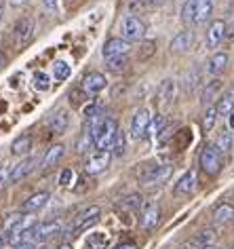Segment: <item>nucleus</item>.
Masks as SVG:
<instances>
[{
    "label": "nucleus",
    "instance_id": "50",
    "mask_svg": "<svg viewBox=\"0 0 234 249\" xmlns=\"http://www.w3.org/2000/svg\"><path fill=\"white\" fill-rule=\"evenodd\" d=\"M4 243H7V239H4V236L0 234V249H2V245H4Z\"/></svg>",
    "mask_w": 234,
    "mask_h": 249
},
{
    "label": "nucleus",
    "instance_id": "27",
    "mask_svg": "<svg viewBox=\"0 0 234 249\" xmlns=\"http://www.w3.org/2000/svg\"><path fill=\"white\" fill-rule=\"evenodd\" d=\"M106 66L112 74H122L129 68V57L122 55V57H114V59H106Z\"/></svg>",
    "mask_w": 234,
    "mask_h": 249
},
{
    "label": "nucleus",
    "instance_id": "15",
    "mask_svg": "<svg viewBox=\"0 0 234 249\" xmlns=\"http://www.w3.org/2000/svg\"><path fill=\"white\" fill-rule=\"evenodd\" d=\"M224 36H226V21L224 19L211 21V26L207 30V45L211 49H215L221 40H224Z\"/></svg>",
    "mask_w": 234,
    "mask_h": 249
},
{
    "label": "nucleus",
    "instance_id": "23",
    "mask_svg": "<svg viewBox=\"0 0 234 249\" xmlns=\"http://www.w3.org/2000/svg\"><path fill=\"white\" fill-rule=\"evenodd\" d=\"M32 148V138L30 135H19L13 144H11V154L13 157H26Z\"/></svg>",
    "mask_w": 234,
    "mask_h": 249
},
{
    "label": "nucleus",
    "instance_id": "16",
    "mask_svg": "<svg viewBox=\"0 0 234 249\" xmlns=\"http://www.w3.org/2000/svg\"><path fill=\"white\" fill-rule=\"evenodd\" d=\"M47 203H49V192L40 190V192H36V195H32L30 198H26V203L21 205V211L23 213H38Z\"/></svg>",
    "mask_w": 234,
    "mask_h": 249
},
{
    "label": "nucleus",
    "instance_id": "18",
    "mask_svg": "<svg viewBox=\"0 0 234 249\" xmlns=\"http://www.w3.org/2000/svg\"><path fill=\"white\" fill-rule=\"evenodd\" d=\"M228 61H230V57H228V53H224V51L211 55V59L207 61V72L211 74V76H219L228 68Z\"/></svg>",
    "mask_w": 234,
    "mask_h": 249
},
{
    "label": "nucleus",
    "instance_id": "41",
    "mask_svg": "<svg viewBox=\"0 0 234 249\" xmlns=\"http://www.w3.org/2000/svg\"><path fill=\"white\" fill-rule=\"evenodd\" d=\"M9 179H11V169L2 165V167H0V190H2L4 186L9 184Z\"/></svg>",
    "mask_w": 234,
    "mask_h": 249
},
{
    "label": "nucleus",
    "instance_id": "48",
    "mask_svg": "<svg viewBox=\"0 0 234 249\" xmlns=\"http://www.w3.org/2000/svg\"><path fill=\"white\" fill-rule=\"evenodd\" d=\"M230 129H232V131H234V112H232V114H230Z\"/></svg>",
    "mask_w": 234,
    "mask_h": 249
},
{
    "label": "nucleus",
    "instance_id": "5",
    "mask_svg": "<svg viewBox=\"0 0 234 249\" xmlns=\"http://www.w3.org/2000/svg\"><path fill=\"white\" fill-rule=\"evenodd\" d=\"M100 217H101V209L97 207V205H93V207H89V209H84L83 213L76 217V222H74L72 236L74 234H81V232H87L89 228H93L95 224L100 222Z\"/></svg>",
    "mask_w": 234,
    "mask_h": 249
},
{
    "label": "nucleus",
    "instance_id": "32",
    "mask_svg": "<svg viewBox=\"0 0 234 249\" xmlns=\"http://www.w3.org/2000/svg\"><path fill=\"white\" fill-rule=\"evenodd\" d=\"M165 116H156V118H152V123H150V127H148V133H146V138H154V135H161L165 131Z\"/></svg>",
    "mask_w": 234,
    "mask_h": 249
},
{
    "label": "nucleus",
    "instance_id": "4",
    "mask_svg": "<svg viewBox=\"0 0 234 249\" xmlns=\"http://www.w3.org/2000/svg\"><path fill=\"white\" fill-rule=\"evenodd\" d=\"M146 23L139 19V17H135V15H129L125 17V19L120 21V38H125V40H141L146 36Z\"/></svg>",
    "mask_w": 234,
    "mask_h": 249
},
{
    "label": "nucleus",
    "instance_id": "20",
    "mask_svg": "<svg viewBox=\"0 0 234 249\" xmlns=\"http://www.w3.org/2000/svg\"><path fill=\"white\" fill-rule=\"evenodd\" d=\"M232 220H234V205L221 203V205H217V207L213 209V222L217 224V226H221V224H228Z\"/></svg>",
    "mask_w": 234,
    "mask_h": 249
},
{
    "label": "nucleus",
    "instance_id": "19",
    "mask_svg": "<svg viewBox=\"0 0 234 249\" xmlns=\"http://www.w3.org/2000/svg\"><path fill=\"white\" fill-rule=\"evenodd\" d=\"M194 188H196V173L192 169L186 171L175 182V192L177 195H190V192H194Z\"/></svg>",
    "mask_w": 234,
    "mask_h": 249
},
{
    "label": "nucleus",
    "instance_id": "8",
    "mask_svg": "<svg viewBox=\"0 0 234 249\" xmlns=\"http://www.w3.org/2000/svg\"><path fill=\"white\" fill-rule=\"evenodd\" d=\"M158 222H161V205H158V203L144 205V209H141V213H139L141 228H144V230H154L158 226Z\"/></svg>",
    "mask_w": 234,
    "mask_h": 249
},
{
    "label": "nucleus",
    "instance_id": "1",
    "mask_svg": "<svg viewBox=\"0 0 234 249\" xmlns=\"http://www.w3.org/2000/svg\"><path fill=\"white\" fill-rule=\"evenodd\" d=\"M116 133H118V123H116L114 118H103L101 123H97L95 127L89 131V135L95 142L97 150H106V152L112 150Z\"/></svg>",
    "mask_w": 234,
    "mask_h": 249
},
{
    "label": "nucleus",
    "instance_id": "14",
    "mask_svg": "<svg viewBox=\"0 0 234 249\" xmlns=\"http://www.w3.org/2000/svg\"><path fill=\"white\" fill-rule=\"evenodd\" d=\"M47 124H49V129H51V133H55V135L66 133L67 131V124H70V114H67V110L53 112Z\"/></svg>",
    "mask_w": 234,
    "mask_h": 249
},
{
    "label": "nucleus",
    "instance_id": "47",
    "mask_svg": "<svg viewBox=\"0 0 234 249\" xmlns=\"http://www.w3.org/2000/svg\"><path fill=\"white\" fill-rule=\"evenodd\" d=\"M2 13H4V0H0V17H2Z\"/></svg>",
    "mask_w": 234,
    "mask_h": 249
},
{
    "label": "nucleus",
    "instance_id": "37",
    "mask_svg": "<svg viewBox=\"0 0 234 249\" xmlns=\"http://www.w3.org/2000/svg\"><path fill=\"white\" fill-rule=\"evenodd\" d=\"M34 87L38 91H47L49 87H51V80H49V76L45 72H36L34 74Z\"/></svg>",
    "mask_w": 234,
    "mask_h": 249
},
{
    "label": "nucleus",
    "instance_id": "22",
    "mask_svg": "<svg viewBox=\"0 0 234 249\" xmlns=\"http://www.w3.org/2000/svg\"><path fill=\"white\" fill-rule=\"evenodd\" d=\"M64 152H66V146L64 144H55L49 148V152H47V157L42 159V169H51L53 165H57L61 157H64Z\"/></svg>",
    "mask_w": 234,
    "mask_h": 249
},
{
    "label": "nucleus",
    "instance_id": "6",
    "mask_svg": "<svg viewBox=\"0 0 234 249\" xmlns=\"http://www.w3.org/2000/svg\"><path fill=\"white\" fill-rule=\"evenodd\" d=\"M150 123H152L150 112H148L146 108H139V110L133 114V118H131V138H133V140L146 138Z\"/></svg>",
    "mask_w": 234,
    "mask_h": 249
},
{
    "label": "nucleus",
    "instance_id": "40",
    "mask_svg": "<svg viewBox=\"0 0 234 249\" xmlns=\"http://www.w3.org/2000/svg\"><path fill=\"white\" fill-rule=\"evenodd\" d=\"M72 179H74V171L72 169H64V171H61V178H59L61 186H66V188H67V186H72Z\"/></svg>",
    "mask_w": 234,
    "mask_h": 249
},
{
    "label": "nucleus",
    "instance_id": "13",
    "mask_svg": "<svg viewBox=\"0 0 234 249\" xmlns=\"http://www.w3.org/2000/svg\"><path fill=\"white\" fill-rule=\"evenodd\" d=\"M13 34H15L17 45H26V42H30L32 40V36H34V19H30V17H21V19L15 23Z\"/></svg>",
    "mask_w": 234,
    "mask_h": 249
},
{
    "label": "nucleus",
    "instance_id": "2",
    "mask_svg": "<svg viewBox=\"0 0 234 249\" xmlns=\"http://www.w3.org/2000/svg\"><path fill=\"white\" fill-rule=\"evenodd\" d=\"M199 165L207 176H217V173L221 171V167H224V157H221V152L217 150V146L207 144L205 148H202V152L199 157Z\"/></svg>",
    "mask_w": 234,
    "mask_h": 249
},
{
    "label": "nucleus",
    "instance_id": "46",
    "mask_svg": "<svg viewBox=\"0 0 234 249\" xmlns=\"http://www.w3.org/2000/svg\"><path fill=\"white\" fill-rule=\"evenodd\" d=\"M57 249H72V245H70V243H64V245H59Z\"/></svg>",
    "mask_w": 234,
    "mask_h": 249
},
{
    "label": "nucleus",
    "instance_id": "9",
    "mask_svg": "<svg viewBox=\"0 0 234 249\" xmlns=\"http://www.w3.org/2000/svg\"><path fill=\"white\" fill-rule=\"evenodd\" d=\"M129 51H131V42L125 40V38H110L101 49V53L106 59L122 57V55H129Z\"/></svg>",
    "mask_w": 234,
    "mask_h": 249
},
{
    "label": "nucleus",
    "instance_id": "11",
    "mask_svg": "<svg viewBox=\"0 0 234 249\" xmlns=\"http://www.w3.org/2000/svg\"><path fill=\"white\" fill-rule=\"evenodd\" d=\"M106 85H108V80L101 72H89L87 76L83 78V91L87 93V95H97V93H101L106 89Z\"/></svg>",
    "mask_w": 234,
    "mask_h": 249
},
{
    "label": "nucleus",
    "instance_id": "34",
    "mask_svg": "<svg viewBox=\"0 0 234 249\" xmlns=\"http://www.w3.org/2000/svg\"><path fill=\"white\" fill-rule=\"evenodd\" d=\"M215 118H217V110H215V106H207L205 116H202V129H205V131H211V129L215 127Z\"/></svg>",
    "mask_w": 234,
    "mask_h": 249
},
{
    "label": "nucleus",
    "instance_id": "45",
    "mask_svg": "<svg viewBox=\"0 0 234 249\" xmlns=\"http://www.w3.org/2000/svg\"><path fill=\"white\" fill-rule=\"evenodd\" d=\"M4 64H7V55H4V51L0 49V70L4 68Z\"/></svg>",
    "mask_w": 234,
    "mask_h": 249
},
{
    "label": "nucleus",
    "instance_id": "49",
    "mask_svg": "<svg viewBox=\"0 0 234 249\" xmlns=\"http://www.w3.org/2000/svg\"><path fill=\"white\" fill-rule=\"evenodd\" d=\"M201 249H219L217 245H213V243H211V245H205V247H201Z\"/></svg>",
    "mask_w": 234,
    "mask_h": 249
},
{
    "label": "nucleus",
    "instance_id": "17",
    "mask_svg": "<svg viewBox=\"0 0 234 249\" xmlns=\"http://www.w3.org/2000/svg\"><path fill=\"white\" fill-rule=\"evenodd\" d=\"M194 45V34L190 32V30H184L177 36H173V40H171V51L175 53H188L190 49Z\"/></svg>",
    "mask_w": 234,
    "mask_h": 249
},
{
    "label": "nucleus",
    "instance_id": "30",
    "mask_svg": "<svg viewBox=\"0 0 234 249\" xmlns=\"http://www.w3.org/2000/svg\"><path fill=\"white\" fill-rule=\"evenodd\" d=\"M215 146H217V150L224 154V152H228L232 148V131H221L219 135H217V140H215Z\"/></svg>",
    "mask_w": 234,
    "mask_h": 249
},
{
    "label": "nucleus",
    "instance_id": "35",
    "mask_svg": "<svg viewBox=\"0 0 234 249\" xmlns=\"http://www.w3.org/2000/svg\"><path fill=\"white\" fill-rule=\"evenodd\" d=\"M125 146H127V135H125V131H120L118 129V133H116V140H114V146H112V152L114 157H122L125 154Z\"/></svg>",
    "mask_w": 234,
    "mask_h": 249
},
{
    "label": "nucleus",
    "instance_id": "21",
    "mask_svg": "<svg viewBox=\"0 0 234 249\" xmlns=\"http://www.w3.org/2000/svg\"><path fill=\"white\" fill-rule=\"evenodd\" d=\"M213 13V0H196V15L194 26H202Z\"/></svg>",
    "mask_w": 234,
    "mask_h": 249
},
{
    "label": "nucleus",
    "instance_id": "42",
    "mask_svg": "<svg viewBox=\"0 0 234 249\" xmlns=\"http://www.w3.org/2000/svg\"><path fill=\"white\" fill-rule=\"evenodd\" d=\"M13 249H49L47 245H38L34 241H26V243H19V245H13Z\"/></svg>",
    "mask_w": 234,
    "mask_h": 249
},
{
    "label": "nucleus",
    "instance_id": "43",
    "mask_svg": "<svg viewBox=\"0 0 234 249\" xmlns=\"http://www.w3.org/2000/svg\"><path fill=\"white\" fill-rule=\"evenodd\" d=\"M112 249H137V245H135L133 241H122V243H118V245H114Z\"/></svg>",
    "mask_w": 234,
    "mask_h": 249
},
{
    "label": "nucleus",
    "instance_id": "36",
    "mask_svg": "<svg viewBox=\"0 0 234 249\" xmlns=\"http://www.w3.org/2000/svg\"><path fill=\"white\" fill-rule=\"evenodd\" d=\"M122 205L129 209H135V211H139V209H144V196L137 195V192H133V195H129L125 201H122Z\"/></svg>",
    "mask_w": 234,
    "mask_h": 249
},
{
    "label": "nucleus",
    "instance_id": "28",
    "mask_svg": "<svg viewBox=\"0 0 234 249\" xmlns=\"http://www.w3.org/2000/svg\"><path fill=\"white\" fill-rule=\"evenodd\" d=\"M219 91H221V80H211L207 87H205V93H202V104H209L211 99H215L219 95Z\"/></svg>",
    "mask_w": 234,
    "mask_h": 249
},
{
    "label": "nucleus",
    "instance_id": "24",
    "mask_svg": "<svg viewBox=\"0 0 234 249\" xmlns=\"http://www.w3.org/2000/svg\"><path fill=\"white\" fill-rule=\"evenodd\" d=\"M87 247L89 249H108L110 245V234L108 232H89L87 236Z\"/></svg>",
    "mask_w": 234,
    "mask_h": 249
},
{
    "label": "nucleus",
    "instance_id": "3",
    "mask_svg": "<svg viewBox=\"0 0 234 249\" xmlns=\"http://www.w3.org/2000/svg\"><path fill=\"white\" fill-rule=\"evenodd\" d=\"M171 173V167L167 165H158V163H148L141 167L139 171V182L146 184V186H152V184H161L163 179H167Z\"/></svg>",
    "mask_w": 234,
    "mask_h": 249
},
{
    "label": "nucleus",
    "instance_id": "38",
    "mask_svg": "<svg viewBox=\"0 0 234 249\" xmlns=\"http://www.w3.org/2000/svg\"><path fill=\"white\" fill-rule=\"evenodd\" d=\"M194 243H196V245H199V247L211 245V243H213V232H211V230H202V232H199V234H196Z\"/></svg>",
    "mask_w": 234,
    "mask_h": 249
},
{
    "label": "nucleus",
    "instance_id": "12",
    "mask_svg": "<svg viewBox=\"0 0 234 249\" xmlns=\"http://www.w3.org/2000/svg\"><path fill=\"white\" fill-rule=\"evenodd\" d=\"M36 163H38V159L32 157V159H23V160H19L17 165H13V169H11V179H9V184H17V182H21L23 178H28L30 173L36 169Z\"/></svg>",
    "mask_w": 234,
    "mask_h": 249
},
{
    "label": "nucleus",
    "instance_id": "29",
    "mask_svg": "<svg viewBox=\"0 0 234 249\" xmlns=\"http://www.w3.org/2000/svg\"><path fill=\"white\" fill-rule=\"evenodd\" d=\"M70 74H72L70 64H66V61H55L53 64V78L55 80H67Z\"/></svg>",
    "mask_w": 234,
    "mask_h": 249
},
{
    "label": "nucleus",
    "instance_id": "7",
    "mask_svg": "<svg viewBox=\"0 0 234 249\" xmlns=\"http://www.w3.org/2000/svg\"><path fill=\"white\" fill-rule=\"evenodd\" d=\"M110 160H112V152L97 150V152H93L87 159V163H84V171H87L89 176H97V173H101V171L108 169Z\"/></svg>",
    "mask_w": 234,
    "mask_h": 249
},
{
    "label": "nucleus",
    "instance_id": "31",
    "mask_svg": "<svg viewBox=\"0 0 234 249\" xmlns=\"http://www.w3.org/2000/svg\"><path fill=\"white\" fill-rule=\"evenodd\" d=\"M173 97H175V80L167 78V80H165V83L161 85V102L169 104Z\"/></svg>",
    "mask_w": 234,
    "mask_h": 249
},
{
    "label": "nucleus",
    "instance_id": "26",
    "mask_svg": "<svg viewBox=\"0 0 234 249\" xmlns=\"http://www.w3.org/2000/svg\"><path fill=\"white\" fill-rule=\"evenodd\" d=\"M194 15H196V0H186L182 7V21L186 26H194Z\"/></svg>",
    "mask_w": 234,
    "mask_h": 249
},
{
    "label": "nucleus",
    "instance_id": "44",
    "mask_svg": "<svg viewBox=\"0 0 234 249\" xmlns=\"http://www.w3.org/2000/svg\"><path fill=\"white\" fill-rule=\"evenodd\" d=\"M144 4H148V7H156V4H163L165 0H141Z\"/></svg>",
    "mask_w": 234,
    "mask_h": 249
},
{
    "label": "nucleus",
    "instance_id": "39",
    "mask_svg": "<svg viewBox=\"0 0 234 249\" xmlns=\"http://www.w3.org/2000/svg\"><path fill=\"white\" fill-rule=\"evenodd\" d=\"M91 146H95V142H93V138H91L87 131H84V133H83V138L78 140V144H76V150H78V152H87Z\"/></svg>",
    "mask_w": 234,
    "mask_h": 249
},
{
    "label": "nucleus",
    "instance_id": "10",
    "mask_svg": "<svg viewBox=\"0 0 234 249\" xmlns=\"http://www.w3.org/2000/svg\"><path fill=\"white\" fill-rule=\"evenodd\" d=\"M61 222L59 220H51V222H42V224H36V228H34V232H32V241L34 243H42V241H47V239H51V236L55 234H59L61 232Z\"/></svg>",
    "mask_w": 234,
    "mask_h": 249
},
{
    "label": "nucleus",
    "instance_id": "25",
    "mask_svg": "<svg viewBox=\"0 0 234 249\" xmlns=\"http://www.w3.org/2000/svg\"><path fill=\"white\" fill-rule=\"evenodd\" d=\"M215 110H217V116H230L234 112V93L221 95L219 102L215 104Z\"/></svg>",
    "mask_w": 234,
    "mask_h": 249
},
{
    "label": "nucleus",
    "instance_id": "33",
    "mask_svg": "<svg viewBox=\"0 0 234 249\" xmlns=\"http://www.w3.org/2000/svg\"><path fill=\"white\" fill-rule=\"evenodd\" d=\"M21 217H23V211H17V213H11V215L7 217V220H4V224H2V232H0V234H2V236H7V234L11 232V230H13V228L17 226V224L21 222Z\"/></svg>",
    "mask_w": 234,
    "mask_h": 249
}]
</instances>
